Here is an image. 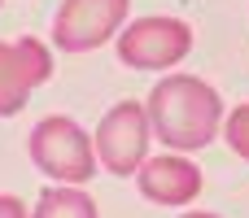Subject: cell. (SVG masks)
<instances>
[{
  "label": "cell",
  "mask_w": 249,
  "mask_h": 218,
  "mask_svg": "<svg viewBox=\"0 0 249 218\" xmlns=\"http://www.w3.org/2000/svg\"><path fill=\"white\" fill-rule=\"evenodd\" d=\"M0 4H4V0H0Z\"/></svg>",
  "instance_id": "cell-12"
},
{
  "label": "cell",
  "mask_w": 249,
  "mask_h": 218,
  "mask_svg": "<svg viewBox=\"0 0 249 218\" xmlns=\"http://www.w3.org/2000/svg\"><path fill=\"white\" fill-rule=\"evenodd\" d=\"M131 0H61L53 17V39L61 52H92L105 39H118Z\"/></svg>",
  "instance_id": "cell-5"
},
{
  "label": "cell",
  "mask_w": 249,
  "mask_h": 218,
  "mask_svg": "<svg viewBox=\"0 0 249 218\" xmlns=\"http://www.w3.org/2000/svg\"><path fill=\"white\" fill-rule=\"evenodd\" d=\"M223 140H228V149H232L236 157L249 162V105H236V109L223 118Z\"/></svg>",
  "instance_id": "cell-9"
},
{
  "label": "cell",
  "mask_w": 249,
  "mask_h": 218,
  "mask_svg": "<svg viewBox=\"0 0 249 218\" xmlns=\"http://www.w3.org/2000/svg\"><path fill=\"white\" fill-rule=\"evenodd\" d=\"M179 218H219V214H206V210H188V214H179Z\"/></svg>",
  "instance_id": "cell-11"
},
{
  "label": "cell",
  "mask_w": 249,
  "mask_h": 218,
  "mask_svg": "<svg viewBox=\"0 0 249 218\" xmlns=\"http://www.w3.org/2000/svg\"><path fill=\"white\" fill-rule=\"evenodd\" d=\"M149 109L140 101H118L96 127V157L109 175H136L149 153Z\"/></svg>",
  "instance_id": "cell-4"
},
{
  "label": "cell",
  "mask_w": 249,
  "mask_h": 218,
  "mask_svg": "<svg viewBox=\"0 0 249 218\" xmlns=\"http://www.w3.org/2000/svg\"><path fill=\"white\" fill-rule=\"evenodd\" d=\"M31 218H101V214H96V201L79 184H53L39 192Z\"/></svg>",
  "instance_id": "cell-8"
},
{
  "label": "cell",
  "mask_w": 249,
  "mask_h": 218,
  "mask_svg": "<svg viewBox=\"0 0 249 218\" xmlns=\"http://www.w3.org/2000/svg\"><path fill=\"white\" fill-rule=\"evenodd\" d=\"M0 218H31V214L18 197H0Z\"/></svg>",
  "instance_id": "cell-10"
},
{
  "label": "cell",
  "mask_w": 249,
  "mask_h": 218,
  "mask_svg": "<svg viewBox=\"0 0 249 218\" xmlns=\"http://www.w3.org/2000/svg\"><path fill=\"white\" fill-rule=\"evenodd\" d=\"M31 162L53 179V184H88L96 175V135H88L74 118H39L26 135Z\"/></svg>",
  "instance_id": "cell-2"
},
{
  "label": "cell",
  "mask_w": 249,
  "mask_h": 218,
  "mask_svg": "<svg viewBox=\"0 0 249 218\" xmlns=\"http://www.w3.org/2000/svg\"><path fill=\"white\" fill-rule=\"evenodd\" d=\"M48 74H53V57L35 35L0 39V118H13L26 105V96L39 83H48Z\"/></svg>",
  "instance_id": "cell-6"
},
{
  "label": "cell",
  "mask_w": 249,
  "mask_h": 218,
  "mask_svg": "<svg viewBox=\"0 0 249 218\" xmlns=\"http://www.w3.org/2000/svg\"><path fill=\"white\" fill-rule=\"evenodd\" d=\"M193 48V26L179 22V17H136L118 31V57L123 66H136V70H171L188 57Z\"/></svg>",
  "instance_id": "cell-3"
},
{
  "label": "cell",
  "mask_w": 249,
  "mask_h": 218,
  "mask_svg": "<svg viewBox=\"0 0 249 218\" xmlns=\"http://www.w3.org/2000/svg\"><path fill=\"white\" fill-rule=\"evenodd\" d=\"M153 135L171 153L206 149L223 127V96L197 74H166L144 101Z\"/></svg>",
  "instance_id": "cell-1"
},
{
  "label": "cell",
  "mask_w": 249,
  "mask_h": 218,
  "mask_svg": "<svg viewBox=\"0 0 249 218\" xmlns=\"http://www.w3.org/2000/svg\"><path fill=\"white\" fill-rule=\"evenodd\" d=\"M136 184L140 192L153 201V205H193L201 197V170L188 162V157H175V153H162V157H149L140 170H136Z\"/></svg>",
  "instance_id": "cell-7"
}]
</instances>
